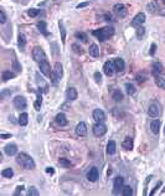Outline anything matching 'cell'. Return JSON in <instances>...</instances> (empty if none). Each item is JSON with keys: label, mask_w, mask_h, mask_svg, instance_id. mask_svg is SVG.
Here are the masks:
<instances>
[{"label": "cell", "mask_w": 165, "mask_h": 196, "mask_svg": "<svg viewBox=\"0 0 165 196\" xmlns=\"http://www.w3.org/2000/svg\"><path fill=\"white\" fill-rule=\"evenodd\" d=\"M88 52H90V55H91L92 57H98V56H99V47H98L96 44H92V45L90 46Z\"/></svg>", "instance_id": "obj_22"}, {"label": "cell", "mask_w": 165, "mask_h": 196, "mask_svg": "<svg viewBox=\"0 0 165 196\" xmlns=\"http://www.w3.org/2000/svg\"><path fill=\"white\" fill-rule=\"evenodd\" d=\"M159 187H160V181H159V182H158V184L155 185V187H154V189L151 190V192H150V196H153V195H154V194L156 192V190H158Z\"/></svg>", "instance_id": "obj_44"}, {"label": "cell", "mask_w": 165, "mask_h": 196, "mask_svg": "<svg viewBox=\"0 0 165 196\" xmlns=\"http://www.w3.org/2000/svg\"><path fill=\"white\" fill-rule=\"evenodd\" d=\"M41 104H42V97H41V94L40 93H37V98H36V102H35V109L36 111H40V108H41Z\"/></svg>", "instance_id": "obj_31"}, {"label": "cell", "mask_w": 165, "mask_h": 196, "mask_svg": "<svg viewBox=\"0 0 165 196\" xmlns=\"http://www.w3.org/2000/svg\"><path fill=\"white\" fill-rule=\"evenodd\" d=\"M37 28H39V30L45 35V36H47V29H46V23L45 21H40L39 24H37Z\"/></svg>", "instance_id": "obj_32"}, {"label": "cell", "mask_w": 165, "mask_h": 196, "mask_svg": "<svg viewBox=\"0 0 165 196\" xmlns=\"http://www.w3.org/2000/svg\"><path fill=\"white\" fill-rule=\"evenodd\" d=\"M117 150V144L114 140H111L108 144H107V153L108 154H114Z\"/></svg>", "instance_id": "obj_26"}, {"label": "cell", "mask_w": 165, "mask_h": 196, "mask_svg": "<svg viewBox=\"0 0 165 196\" xmlns=\"http://www.w3.org/2000/svg\"><path fill=\"white\" fill-rule=\"evenodd\" d=\"M74 36H76L77 39H79L81 41L87 42V35H86L85 32H76V34H74Z\"/></svg>", "instance_id": "obj_35"}, {"label": "cell", "mask_w": 165, "mask_h": 196, "mask_svg": "<svg viewBox=\"0 0 165 196\" xmlns=\"http://www.w3.org/2000/svg\"><path fill=\"white\" fill-rule=\"evenodd\" d=\"M2 175H3L4 177L11 179V177H13V175H14V171H13V169H4V170L2 171Z\"/></svg>", "instance_id": "obj_33"}, {"label": "cell", "mask_w": 165, "mask_h": 196, "mask_svg": "<svg viewBox=\"0 0 165 196\" xmlns=\"http://www.w3.org/2000/svg\"><path fill=\"white\" fill-rule=\"evenodd\" d=\"M123 186H124V179L122 177V176H117L116 179H114V184H113V192L114 194H118L119 192V190H122L123 189Z\"/></svg>", "instance_id": "obj_11"}, {"label": "cell", "mask_w": 165, "mask_h": 196, "mask_svg": "<svg viewBox=\"0 0 165 196\" xmlns=\"http://www.w3.org/2000/svg\"><path fill=\"white\" fill-rule=\"evenodd\" d=\"M0 23H2V24L6 23V15H5V11L3 9L0 10Z\"/></svg>", "instance_id": "obj_40"}, {"label": "cell", "mask_w": 165, "mask_h": 196, "mask_svg": "<svg viewBox=\"0 0 165 196\" xmlns=\"http://www.w3.org/2000/svg\"><path fill=\"white\" fill-rule=\"evenodd\" d=\"M155 50H156V45H155V44H153V45H151V47H150V55H151V56L155 53Z\"/></svg>", "instance_id": "obj_46"}, {"label": "cell", "mask_w": 165, "mask_h": 196, "mask_svg": "<svg viewBox=\"0 0 165 196\" xmlns=\"http://www.w3.org/2000/svg\"><path fill=\"white\" fill-rule=\"evenodd\" d=\"M23 189H24V187H23V186H19V187H18V190H16V191H15V195H19V194H20V192H21V191H23Z\"/></svg>", "instance_id": "obj_49"}, {"label": "cell", "mask_w": 165, "mask_h": 196, "mask_svg": "<svg viewBox=\"0 0 165 196\" xmlns=\"http://www.w3.org/2000/svg\"><path fill=\"white\" fill-rule=\"evenodd\" d=\"M58 164H60L61 166H63V168H70V166H71V163H70L67 159H65V158H61V159L58 160Z\"/></svg>", "instance_id": "obj_36"}, {"label": "cell", "mask_w": 165, "mask_h": 196, "mask_svg": "<svg viewBox=\"0 0 165 196\" xmlns=\"http://www.w3.org/2000/svg\"><path fill=\"white\" fill-rule=\"evenodd\" d=\"M87 179L90 181H92V182L97 181V179H98V169L96 166H93V168L90 169V171L87 173Z\"/></svg>", "instance_id": "obj_15"}, {"label": "cell", "mask_w": 165, "mask_h": 196, "mask_svg": "<svg viewBox=\"0 0 165 196\" xmlns=\"http://www.w3.org/2000/svg\"><path fill=\"white\" fill-rule=\"evenodd\" d=\"M72 50H73L76 53H82V49H81L78 45H76V44L72 45Z\"/></svg>", "instance_id": "obj_42"}, {"label": "cell", "mask_w": 165, "mask_h": 196, "mask_svg": "<svg viewBox=\"0 0 165 196\" xmlns=\"http://www.w3.org/2000/svg\"><path fill=\"white\" fill-rule=\"evenodd\" d=\"M161 113V106L158 103V102H153L151 104H149V108H148V114L149 117L151 118H156L159 117Z\"/></svg>", "instance_id": "obj_3"}, {"label": "cell", "mask_w": 165, "mask_h": 196, "mask_svg": "<svg viewBox=\"0 0 165 196\" xmlns=\"http://www.w3.org/2000/svg\"><path fill=\"white\" fill-rule=\"evenodd\" d=\"M27 195H29V196H37V195H39V191H37V189H36L35 186H31V187L29 189V191H27Z\"/></svg>", "instance_id": "obj_38"}, {"label": "cell", "mask_w": 165, "mask_h": 196, "mask_svg": "<svg viewBox=\"0 0 165 196\" xmlns=\"http://www.w3.org/2000/svg\"><path fill=\"white\" fill-rule=\"evenodd\" d=\"M122 147L125 149V150H132L133 147H134V143H133V139L132 138H125L123 142H122Z\"/></svg>", "instance_id": "obj_20"}, {"label": "cell", "mask_w": 165, "mask_h": 196, "mask_svg": "<svg viewBox=\"0 0 165 196\" xmlns=\"http://www.w3.org/2000/svg\"><path fill=\"white\" fill-rule=\"evenodd\" d=\"M114 66H116V71H118V72H123L124 68H125V63L122 58H116L114 60Z\"/></svg>", "instance_id": "obj_19"}, {"label": "cell", "mask_w": 165, "mask_h": 196, "mask_svg": "<svg viewBox=\"0 0 165 196\" xmlns=\"http://www.w3.org/2000/svg\"><path fill=\"white\" fill-rule=\"evenodd\" d=\"M144 32H145V30L140 26V28H138V30H137V36H138L139 39H142V37H143V35H144Z\"/></svg>", "instance_id": "obj_41"}, {"label": "cell", "mask_w": 165, "mask_h": 196, "mask_svg": "<svg viewBox=\"0 0 165 196\" xmlns=\"http://www.w3.org/2000/svg\"><path fill=\"white\" fill-rule=\"evenodd\" d=\"M112 98H113L116 102H121V101L123 100V94H122V92H121L119 89H114V91H113V94H112Z\"/></svg>", "instance_id": "obj_27"}, {"label": "cell", "mask_w": 165, "mask_h": 196, "mask_svg": "<svg viewBox=\"0 0 165 196\" xmlns=\"http://www.w3.org/2000/svg\"><path fill=\"white\" fill-rule=\"evenodd\" d=\"M76 134L78 137H85L87 134V126L86 123L83 122H79L77 126H76Z\"/></svg>", "instance_id": "obj_12"}, {"label": "cell", "mask_w": 165, "mask_h": 196, "mask_svg": "<svg viewBox=\"0 0 165 196\" xmlns=\"http://www.w3.org/2000/svg\"><path fill=\"white\" fill-rule=\"evenodd\" d=\"M16 163H18L23 169H25V170H32V169H35V161H34V159H32L30 155H27L26 153H20V154H18V156H16Z\"/></svg>", "instance_id": "obj_1"}, {"label": "cell", "mask_w": 165, "mask_h": 196, "mask_svg": "<svg viewBox=\"0 0 165 196\" xmlns=\"http://www.w3.org/2000/svg\"><path fill=\"white\" fill-rule=\"evenodd\" d=\"M144 21H145V14L144 13H139V14H137L135 15V18L133 19V21H132V26H134V28H140L143 24H144Z\"/></svg>", "instance_id": "obj_8"}, {"label": "cell", "mask_w": 165, "mask_h": 196, "mask_svg": "<svg viewBox=\"0 0 165 196\" xmlns=\"http://www.w3.org/2000/svg\"><path fill=\"white\" fill-rule=\"evenodd\" d=\"M18 45H19L20 50L24 51L25 45H26V36L24 34H19V36H18Z\"/></svg>", "instance_id": "obj_21"}, {"label": "cell", "mask_w": 165, "mask_h": 196, "mask_svg": "<svg viewBox=\"0 0 165 196\" xmlns=\"http://www.w3.org/2000/svg\"><path fill=\"white\" fill-rule=\"evenodd\" d=\"M113 11H114V14L118 16V18H125L127 16V14H128V9H127V6L124 5V4H116L114 5V8H113Z\"/></svg>", "instance_id": "obj_5"}, {"label": "cell", "mask_w": 165, "mask_h": 196, "mask_svg": "<svg viewBox=\"0 0 165 196\" xmlns=\"http://www.w3.org/2000/svg\"><path fill=\"white\" fill-rule=\"evenodd\" d=\"M163 192H165V187H164V189H163Z\"/></svg>", "instance_id": "obj_50"}, {"label": "cell", "mask_w": 165, "mask_h": 196, "mask_svg": "<svg viewBox=\"0 0 165 196\" xmlns=\"http://www.w3.org/2000/svg\"><path fill=\"white\" fill-rule=\"evenodd\" d=\"M150 129L154 134H159V129H160V121L159 119H155L150 123Z\"/></svg>", "instance_id": "obj_23"}, {"label": "cell", "mask_w": 165, "mask_h": 196, "mask_svg": "<svg viewBox=\"0 0 165 196\" xmlns=\"http://www.w3.org/2000/svg\"><path fill=\"white\" fill-rule=\"evenodd\" d=\"M27 14H29V16L35 18V16H37V15L40 14V10H37V9H30V10L27 11Z\"/></svg>", "instance_id": "obj_39"}, {"label": "cell", "mask_w": 165, "mask_h": 196, "mask_svg": "<svg viewBox=\"0 0 165 196\" xmlns=\"http://www.w3.org/2000/svg\"><path fill=\"white\" fill-rule=\"evenodd\" d=\"M58 26H60V31H61V41H62V44H65V41H66V30H65L62 20H60Z\"/></svg>", "instance_id": "obj_28"}, {"label": "cell", "mask_w": 165, "mask_h": 196, "mask_svg": "<svg viewBox=\"0 0 165 196\" xmlns=\"http://www.w3.org/2000/svg\"><path fill=\"white\" fill-rule=\"evenodd\" d=\"M32 58H34L37 63H40V62H42V61L46 60V53L44 52V50H42L41 47L36 46V47H34V50H32Z\"/></svg>", "instance_id": "obj_4"}, {"label": "cell", "mask_w": 165, "mask_h": 196, "mask_svg": "<svg viewBox=\"0 0 165 196\" xmlns=\"http://www.w3.org/2000/svg\"><path fill=\"white\" fill-rule=\"evenodd\" d=\"M14 77H15V73L11 72V71H4V72L2 73V79H3V82H6V81H9V79H11V78H14Z\"/></svg>", "instance_id": "obj_24"}, {"label": "cell", "mask_w": 165, "mask_h": 196, "mask_svg": "<svg viewBox=\"0 0 165 196\" xmlns=\"http://www.w3.org/2000/svg\"><path fill=\"white\" fill-rule=\"evenodd\" d=\"M122 194H123V196H132L133 195V190H132V187L129 185H127V186H123Z\"/></svg>", "instance_id": "obj_30"}, {"label": "cell", "mask_w": 165, "mask_h": 196, "mask_svg": "<svg viewBox=\"0 0 165 196\" xmlns=\"http://www.w3.org/2000/svg\"><path fill=\"white\" fill-rule=\"evenodd\" d=\"M27 106L26 103V100H25V97L23 96H16L14 98V107L18 108V109H25Z\"/></svg>", "instance_id": "obj_7"}, {"label": "cell", "mask_w": 165, "mask_h": 196, "mask_svg": "<svg viewBox=\"0 0 165 196\" xmlns=\"http://www.w3.org/2000/svg\"><path fill=\"white\" fill-rule=\"evenodd\" d=\"M19 124L20 126H26L27 124V122H29V114L26 113V112H24V113H21L20 114V117H19Z\"/></svg>", "instance_id": "obj_25"}, {"label": "cell", "mask_w": 165, "mask_h": 196, "mask_svg": "<svg viewBox=\"0 0 165 196\" xmlns=\"http://www.w3.org/2000/svg\"><path fill=\"white\" fill-rule=\"evenodd\" d=\"M93 119L96 123H103L106 121V114L102 109H95L93 111Z\"/></svg>", "instance_id": "obj_13"}, {"label": "cell", "mask_w": 165, "mask_h": 196, "mask_svg": "<svg viewBox=\"0 0 165 196\" xmlns=\"http://www.w3.org/2000/svg\"><path fill=\"white\" fill-rule=\"evenodd\" d=\"M125 88H127L128 94H134V93H135V87H134L132 83H127V84H125Z\"/></svg>", "instance_id": "obj_37"}, {"label": "cell", "mask_w": 165, "mask_h": 196, "mask_svg": "<svg viewBox=\"0 0 165 196\" xmlns=\"http://www.w3.org/2000/svg\"><path fill=\"white\" fill-rule=\"evenodd\" d=\"M146 8H148V10H149L150 13H153V14H155V13L159 10V6H158L156 2H151V3H149Z\"/></svg>", "instance_id": "obj_29"}, {"label": "cell", "mask_w": 165, "mask_h": 196, "mask_svg": "<svg viewBox=\"0 0 165 196\" xmlns=\"http://www.w3.org/2000/svg\"><path fill=\"white\" fill-rule=\"evenodd\" d=\"M92 130H93V134L96 137H102V135H104L107 133V127L103 123H96L93 126Z\"/></svg>", "instance_id": "obj_6"}, {"label": "cell", "mask_w": 165, "mask_h": 196, "mask_svg": "<svg viewBox=\"0 0 165 196\" xmlns=\"http://www.w3.org/2000/svg\"><path fill=\"white\" fill-rule=\"evenodd\" d=\"M40 65V71L45 75V76H47V77H52V72H51V67H50V63L47 62V60H45V61H42V62H40L39 63Z\"/></svg>", "instance_id": "obj_9"}, {"label": "cell", "mask_w": 165, "mask_h": 196, "mask_svg": "<svg viewBox=\"0 0 165 196\" xmlns=\"http://www.w3.org/2000/svg\"><path fill=\"white\" fill-rule=\"evenodd\" d=\"M87 5H90V3L87 2V3H82V4H78L77 5V9H82V8H86Z\"/></svg>", "instance_id": "obj_45"}, {"label": "cell", "mask_w": 165, "mask_h": 196, "mask_svg": "<svg viewBox=\"0 0 165 196\" xmlns=\"http://www.w3.org/2000/svg\"><path fill=\"white\" fill-rule=\"evenodd\" d=\"M55 122H56L57 126H60V127H65V126H67V123H68V121H67V118H66V116H65L63 113H58V114L55 117Z\"/></svg>", "instance_id": "obj_16"}, {"label": "cell", "mask_w": 165, "mask_h": 196, "mask_svg": "<svg viewBox=\"0 0 165 196\" xmlns=\"http://www.w3.org/2000/svg\"><path fill=\"white\" fill-rule=\"evenodd\" d=\"M164 133H165V132H164Z\"/></svg>", "instance_id": "obj_52"}, {"label": "cell", "mask_w": 165, "mask_h": 196, "mask_svg": "<svg viewBox=\"0 0 165 196\" xmlns=\"http://www.w3.org/2000/svg\"><path fill=\"white\" fill-rule=\"evenodd\" d=\"M163 3H164V4H165V0H163Z\"/></svg>", "instance_id": "obj_51"}, {"label": "cell", "mask_w": 165, "mask_h": 196, "mask_svg": "<svg viewBox=\"0 0 165 196\" xmlns=\"http://www.w3.org/2000/svg\"><path fill=\"white\" fill-rule=\"evenodd\" d=\"M46 173H47V174H51V175H52V174L55 173V171H53V168H46Z\"/></svg>", "instance_id": "obj_47"}, {"label": "cell", "mask_w": 165, "mask_h": 196, "mask_svg": "<svg viewBox=\"0 0 165 196\" xmlns=\"http://www.w3.org/2000/svg\"><path fill=\"white\" fill-rule=\"evenodd\" d=\"M114 34V29L112 26H104L102 29H98V30H95L93 31V35L99 40V41H106L108 40L109 37H112Z\"/></svg>", "instance_id": "obj_2"}, {"label": "cell", "mask_w": 165, "mask_h": 196, "mask_svg": "<svg viewBox=\"0 0 165 196\" xmlns=\"http://www.w3.org/2000/svg\"><path fill=\"white\" fill-rule=\"evenodd\" d=\"M155 83H156V86H158L159 88H161V89H165V79H164V78L156 77V78H155Z\"/></svg>", "instance_id": "obj_34"}, {"label": "cell", "mask_w": 165, "mask_h": 196, "mask_svg": "<svg viewBox=\"0 0 165 196\" xmlns=\"http://www.w3.org/2000/svg\"><path fill=\"white\" fill-rule=\"evenodd\" d=\"M0 137H2V139H8V138H10V137H11V134H2Z\"/></svg>", "instance_id": "obj_48"}, {"label": "cell", "mask_w": 165, "mask_h": 196, "mask_svg": "<svg viewBox=\"0 0 165 196\" xmlns=\"http://www.w3.org/2000/svg\"><path fill=\"white\" fill-rule=\"evenodd\" d=\"M95 81H96L97 83H101V81H102V76H101V73H99V72H96V73H95Z\"/></svg>", "instance_id": "obj_43"}, {"label": "cell", "mask_w": 165, "mask_h": 196, "mask_svg": "<svg viewBox=\"0 0 165 196\" xmlns=\"http://www.w3.org/2000/svg\"><path fill=\"white\" fill-rule=\"evenodd\" d=\"M53 76H55L56 81L61 79V78H62V76H63V70H62V65H61L60 62H56V65H55V70H53Z\"/></svg>", "instance_id": "obj_14"}, {"label": "cell", "mask_w": 165, "mask_h": 196, "mask_svg": "<svg viewBox=\"0 0 165 196\" xmlns=\"http://www.w3.org/2000/svg\"><path fill=\"white\" fill-rule=\"evenodd\" d=\"M4 151H5V154H6V155L13 156V155L18 154V147H16L15 144H8V145H5Z\"/></svg>", "instance_id": "obj_17"}, {"label": "cell", "mask_w": 165, "mask_h": 196, "mask_svg": "<svg viewBox=\"0 0 165 196\" xmlns=\"http://www.w3.org/2000/svg\"><path fill=\"white\" fill-rule=\"evenodd\" d=\"M66 97H67V100H70V101H74L76 98H77V91H76V88H73V87L67 88Z\"/></svg>", "instance_id": "obj_18"}, {"label": "cell", "mask_w": 165, "mask_h": 196, "mask_svg": "<svg viewBox=\"0 0 165 196\" xmlns=\"http://www.w3.org/2000/svg\"><path fill=\"white\" fill-rule=\"evenodd\" d=\"M103 71H104L106 76L111 77V76H112V75L114 73V71H116L114 61H107V62L104 63V66H103Z\"/></svg>", "instance_id": "obj_10"}]
</instances>
